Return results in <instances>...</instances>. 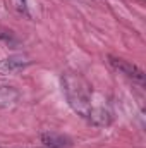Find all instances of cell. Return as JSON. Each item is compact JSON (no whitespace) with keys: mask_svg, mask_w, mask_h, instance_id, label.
<instances>
[{"mask_svg":"<svg viewBox=\"0 0 146 148\" xmlns=\"http://www.w3.org/2000/svg\"><path fill=\"white\" fill-rule=\"evenodd\" d=\"M62 90L65 100L74 114L88 121L93 126H108L112 121V110L108 103L95 93L93 86L79 73H62Z\"/></svg>","mask_w":146,"mask_h":148,"instance_id":"obj_1","label":"cell"},{"mask_svg":"<svg viewBox=\"0 0 146 148\" xmlns=\"http://www.w3.org/2000/svg\"><path fill=\"white\" fill-rule=\"evenodd\" d=\"M31 64H33V60L28 55H23V53L9 55L0 60V76H14V74L28 69Z\"/></svg>","mask_w":146,"mask_h":148,"instance_id":"obj_2","label":"cell"},{"mask_svg":"<svg viewBox=\"0 0 146 148\" xmlns=\"http://www.w3.org/2000/svg\"><path fill=\"white\" fill-rule=\"evenodd\" d=\"M108 59H110V64H112L113 69H117L120 74H124L126 77L132 79L134 83H138L141 86L145 84V73L136 64H132V62H129L126 59H119V57H108Z\"/></svg>","mask_w":146,"mask_h":148,"instance_id":"obj_3","label":"cell"},{"mask_svg":"<svg viewBox=\"0 0 146 148\" xmlns=\"http://www.w3.org/2000/svg\"><path fill=\"white\" fill-rule=\"evenodd\" d=\"M41 143L46 148H72V140L62 133H41Z\"/></svg>","mask_w":146,"mask_h":148,"instance_id":"obj_4","label":"cell"},{"mask_svg":"<svg viewBox=\"0 0 146 148\" xmlns=\"http://www.w3.org/2000/svg\"><path fill=\"white\" fill-rule=\"evenodd\" d=\"M16 7L21 14L24 16H29V10H28V0H16Z\"/></svg>","mask_w":146,"mask_h":148,"instance_id":"obj_5","label":"cell"}]
</instances>
